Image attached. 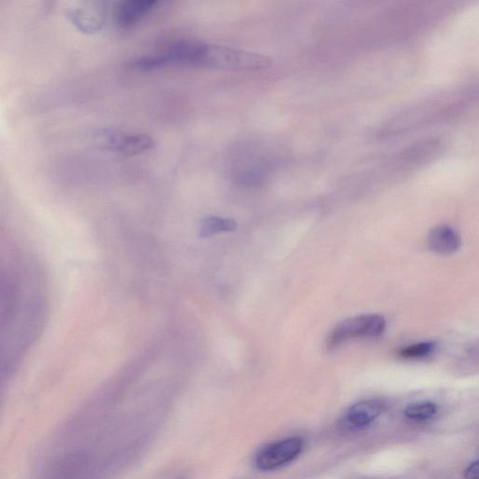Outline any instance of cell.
Masks as SVG:
<instances>
[{"instance_id":"cell-2","label":"cell","mask_w":479,"mask_h":479,"mask_svg":"<svg viewBox=\"0 0 479 479\" xmlns=\"http://www.w3.org/2000/svg\"><path fill=\"white\" fill-rule=\"evenodd\" d=\"M387 328L385 318L376 314H364L347 318L329 336V349H336L353 339H372L383 336Z\"/></svg>"},{"instance_id":"cell-5","label":"cell","mask_w":479,"mask_h":479,"mask_svg":"<svg viewBox=\"0 0 479 479\" xmlns=\"http://www.w3.org/2000/svg\"><path fill=\"white\" fill-rule=\"evenodd\" d=\"M385 410V405L378 400L360 401L351 406L345 415V426L350 430L367 427Z\"/></svg>"},{"instance_id":"cell-7","label":"cell","mask_w":479,"mask_h":479,"mask_svg":"<svg viewBox=\"0 0 479 479\" xmlns=\"http://www.w3.org/2000/svg\"><path fill=\"white\" fill-rule=\"evenodd\" d=\"M159 2L157 0H128L117 9L116 20L121 28H127L140 22L148 15Z\"/></svg>"},{"instance_id":"cell-3","label":"cell","mask_w":479,"mask_h":479,"mask_svg":"<svg viewBox=\"0 0 479 479\" xmlns=\"http://www.w3.org/2000/svg\"><path fill=\"white\" fill-rule=\"evenodd\" d=\"M97 141L101 149L125 157L137 156L154 146V141L144 134H127L114 130L101 131L98 134Z\"/></svg>"},{"instance_id":"cell-12","label":"cell","mask_w":479,"mask_h":479,"mask_svg":"<svg viewBox=\"0 0 479 479\" xmlns=\"http://www.w3.org/2000/svg\"><path fill=\"white\" fill-rule=\"evenodd\" d=\"M464 478L467 479H478V462H473L468 467L464 472Z\"/></svg>"},{"instance_id":"cell-11","label":"cell","mask_w":479,"mask_h":479,"mask_svg":"<svg viewBox=\"0 0 479 479\" xmlns=\"http://www.w3.org/2000/svg\"><path fill=\"white\" fill-rule=\"evenodd\" d=\"M134 68L141 71H152L166 67L164 58L162 55L144 56L133 63Z\"/></svg>"},{"instance_id":"cell-6","label":"cell","mask_w":479,"mask_h":479,"mask_svg":"<svg viewBox=\"0 0 479 479\" xmlns=\"http://www.w3.org/2000/svg\"><path fill=\"white\" fill-rule=\"evenodd\" d=\"M428 245L433 252L439 255H451L461 247L462 240L453 227L444 225L430 231L428 235Z\"/></svg>"},{"instance_id":"cell-1","label":"cell","mask_w":479,"mask_h":479,"mask_svg":"<svg viewBox=\"0 0 479 479\" xmlns=\"http://www.w3.org/2000/svg\"><path fill=\"white\" fill-rule=\"evenodd\" d=\"M270 65L267 56L205 42L200 44L196 62V67L237 71H258Z\"/></svg>"},{"instance_id":"cell-4","label":"cell","mask_w":479,"mask_h":479,"mask_svg":"<svg viewBox=\"0 0 479 479\" xmlns=\"http://www.w3.org/2000/svg\"><path fill=\"white\" fill-rule=\"evenodd\" d=\"M304 441L299 437L285 439L270 444L256 454L255 464L261 471L277 469L290 464L301 454Z\"/></svg>"},{"instance_id":"cell-8","label":"cell","mask_w":479,"mask_h":479,"mask_svg":"<svg viewBox=\"0 0 479 479\" xmlns=\"http://www.w3.org/2000/svg\"><path fill=\"white\" fill-rule=\"evenodd\" d=\"M237 223L231 218H219V216H208L200 225V236L211 237L222 232L235 231Z\"/></svg>"},{"instance_id":"cell-9","label":"cell","mask_w":479,"mask_h":479,"mask_svg":"<svg viewBox=\"0 0 479 479\" xmlns=\"http://www.w3.org/2000/svg\"><path fill=\"white\" fill-rule=\"evenodd\" d=\"M435 349L436 344L435 342H420L403 347L398 352V355L403 360H420V358L429 357L435 351Z\"/></svg>"},{"instance_id":"cell-10","label":"cell","mask_w":479,"mask_h":479,"mask_svg":"<svg viewBox=\"0 0 479 479\" xmlns=\"http://www.w3.org/2000/svg\"><path fill=\"white\" fill-rule=\"evenodd\" d=\"M437 412V408L435 403L430 401H420V403H412L406 408L405 415L409 419L415 421H424L432 419Z\"/></svg>"}]
</instances>
